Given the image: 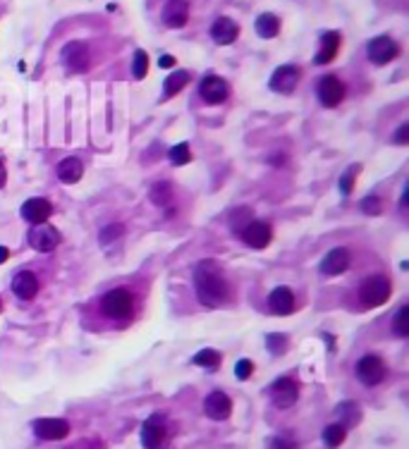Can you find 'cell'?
<instances>
[{"label": "cell", "instance_id": "cell-1", "mask_svg": "<svg viewBox=\"0 0 409 449\" xmlns=\"http://www.w3.org/2000/svg\"><path fill=\"white\" fill-rule=\"evenodd\" d=\"M194 289L196 299L206 306V309H218L222 301L227 299V282L222 278L220 268L216 260H201L194 270Z\"/></svg>", "mask_w": 409, "mask_h": 449}, {"label": "cell", "instance_id": "cell-2", "mask_svg": "<svg viewBox=\"0 0 409 449\" xmlns=\"http://www.w3.org/2000/svg\"><path fill=\"white\" fill-rule=\"evenodd\" d=\"M101 311L106 313L111 321H122V318H129V316H132V311H134V296H132V292L122 289V287H117V289H111L108 294H103Z\"/></svg>", "mask_w": 409, "mask_h": 449}, {"label": "cell", "instance_id": "cell-3", "mask_svg": "<svg viewBox=\"0 0 409 449\" xmlns=\"http://www.w3.org/2000/svg\"><path fill=\"white\" fill-rule=\"evenodd\" d=\"M390 292H392V285L386 275H371V278H366L364 282H361L359 299L366 309H376V306L386 304Z\"/></svg>", "mask_w": 409, "mask_h": 449}, {"label": "cell", "instance_id": "cell-4", "mask_svg": "<svg viewBox=\"0 0 409 449\" xmlns=\"http://www.w3.org/2000/svg\"><path fill=\"white\" fill-rule=\"evenodd\" d=\"M170 435V426H168V419H165V414H151L146 421H144L142 426V445L144 449H160L165 445V440H168Z\"/></svg>", "mask_w": 409, "mask_h": 449}, {"label": "cell", "instance_id": "cell-5", "mask_svg": "<svg viewBox=\"0 0 409 449\" xmlns=\"http://www.w3.org/2000/svg\"><path fill=\"white\" fill-rule=\"evenodd\" d=\"M354 373H356V378H359L361 385H366V388H376V385H381L383 380H386L388 368L378 354H364V356L356 361Z\"/></svg>", "mask_w": 409, "mask_h": 449}, {"label": "cell", "instance_id": "cell-6", "mask_svg": "<svg viewBox=\"0 0 409 449\" xmlns=\"http://www.w3.org/2000/svg\"><path fill=\"white\" fill-rule=\"evenodd\" d=\"M63 242L60 232L48 222H41V224H34L32 232H29V247L39 254H50L53 249H58V244Z\"/></svg>", "mask_w": 409, "mask_h": 449}, {"label": "cell", "instance_id": "cell-7", "mask_svg": "<svg viewBox=\"0 0 409 449\" xmlns=\"http://www.w3.org/2000/svg\"><path fill=\"white\" fill-rule=\"evenodd\" d=\"M366 53H369V60L374 65H388L390 60H395L400 55V46H397L395 39L390 36H376V39L369 41L366 46Z\"/></svg>", "mask_w": 409, "mask_h": 449}, {"label": "cell", "instance_id": "cell-8", "mask_svg": "<svg viewBox=\"0 0 409 449\" xmlns=\"http://www.w3.org/2000/svg\"><path fill=\"white\" fill-rule=\"evenodd\" d=\"M316 93H318V101L323 103L325 108H338L340 103L345 101V84L335 75H325V77H321L318 86H316Z\"/></svg>", "mask_w": 409, "mask_h": 449}, {"label": "cell", "instance_id": "cell-9", "mask_svg": "<svg viewBox=\"0 0 409 449\" xmlns=\"http://www.w3.org/2000/svg\"><path fill=\"white\" fill-rule=\"evenodd\" d=\"M271 399L278 409H289L294 401L299 399V385L294 378L285 375V378H278L276 383L271 385Z\"/></svg>", "mask_w": 409, "mask_h": 449}, {"label": "cell", "instance_id": "cell-10", "mask_svg": "<svg viewBox=\"0 0 409 449\" xmlns=\"http://www.w3.org/2000/svg\"><path fill=\"white\" fill-rule=\"evenodd\" d=\"M240 234H242V242L249 249H266L273 239V227L266 220H249Z\"/></svg>", "mask_w": 409, "mask_h": 449}, {"label": "cell", "instance_id": "cell-11", "mask_svg": "<svg viewBox=\"0 0 409 449\" xmlns=\"http://www.w3.org/2000/svg\"><path fill=\"white\" fill-rule=\"evenodd\" d=\"M199 93H201V98H204L206 103H211V106H218V103H222L227 96H230V84H227V82L218 75H209V77H204V79H201Z\"/></svg>", "mask_w": 409, "mask_h": 449}, {"label": "cell", "instance_id": "cell-12", "mask_svg": "<svg viewBox=\"0 0 409 449\" xmlns=\"http://www.w3.org/2000/svg\"><path fill=\"white\" fill-rule=\"evenodd\" d=\"M34 432L39 440H65L67 432H70V423L65 419H39L34 421Z\"/></svg>", "mask_w": 409, "mask_h": 449}, {"label": "cell", "instance_id": "cell-13", "mask_svg": "<svg viewBox=\"0 0 409 449\" xmlns=\"http://www.w3.org/2000/svg\"><path fill=\"white\" fill-rule=\"evenodd\" d=\"M299 77H302V70H299L297 65H283V67H278V70L273 72L271 88H273V91L285 93V96H287V93H292L294 88H297Z\"/></svg>", "mask_w": 409, "mask_h": 449}, {"label": "cell", "instance_id": "cell-14", "mask_svg": "<svg viewBox=\"0 0 409 449\" xmlns=\"http://www.w3.org/2000/svg\"><path fill=\"white\" fill-rule=\"evenodd\" d=\"M63 62L72 72H86L89 70V48L82 41H70L63 48Z\"/></svg>", "mask_w": 409, "mask_h": 449}, {"label": "cell", "instance_id": "cell-15", "mask_svg": "<svg viewBox=\"0 0 409 449\" xmlns=\"http://www.w3.org/2000/svg\"><path fill=\"white\" fill-rule=\"evenodd\" d=\"M204 414L209 416L211 421H225V419H230V414H232L230 397H227L225 392H220V390L211 392L209 397H206V401H204Z\"/></svg>", "mask_w": 409, "mask_h": 449}, {"label": "cell", "instance_id": "cell-16", "mask_svg": "<svg viewBox=\"0 0 409 449\" xmlns=\"http://www.w3.org/2000/svg\"><path fill=\"white\" fill-rule=\"evenodd\" d=\"M22 218L27 222H32V224H41V222H46L50 218V213H53V206H50V201L48 198H41V196H36V198H29V201H24L22 203Z\"/></svg>", "mask_w": 409, "mask_h": 449}, {"label": "cell", "instance_id": "cell-17", "mask_svg": "<svg viewBox=\"0 0 409 449\" xmlns=\"http://www.w3.org/2000/svg\"><path fill=\"white\" fill-rule=\"evenodd\" d=\"M189 19V3L187 0H165L163 5V22L170 29H182Z\"/></svg>", "mask_w": 409, "mask_h": 449}, {"label": "cell", "instance_id": "cell-18", "mask_svg": "<svg viewBox=\"0 0 409 449\" xmlns=\"http://www.w3.org/2000/svg\"><path fill=\"white\" fill-rule=\"evenodd\" d=\"M352 263V256L347 249H333L325 254V258L321 260V273L323 275H343Z\"/></svg>", "mask_w": 409, "mask_h": 449}, {"label": "cell", "instance_id": "cell-19", "mask_svg": "<svg viewBox=\"0 0 409 449\" xmlns=\"http://www.w3.org/2000/svg\"><path fill=\"white\" fill-rule=\"evenodd\" d=\"M268 311L276 316H289L294 311V294L289 287H276L268 294Z\"/></svg>", "mask_w": 409, "mask_h": 449}, {"label": "cell", "instance_id": "cell-20", "mask_svg": "<svg viewBox=\"0 0 409 449\" xmlns=\"http://www.w3.org/2000/svg\"><path fill=\"white\" fill-rule=\"evenodd\" d=\"M12 292L19 299L32 301L34 296L39 294V280H36V275L29 273V270H19L12 278Z\"/></svg>", "mask_w": 409, "mask_h": 449}, {"label": "cell", "instance_id": "cell-21", "mask_svg": "<svg viewBox=\"0 0 409 449\" xmlns=\"http://www.w3.org/2000/svg\"><path fill=\"white\" fill-rule=\"evenodd\" d=\"M338 48H340L338 31H323L318 41V53H316L314 62L316 65H328V62H333V57L338 55Z\"/></svg>", "mask_w": 409, "mask_h": 449}, {"label": "cell", "instance_id": "cell-22", "mask_svg": "<svg viewBox=\"0 0 409 449\" xmlns=\"http://www.w3.org/2000/svg\"><path fill=\"white\" fill-rule=\"evenodd\" d=\"M237 36H240V27L230 17H218L211 24V39L218 46H230L232 41H237Z\"/></svg>", "mask_w": 409, "mask_h": 449}, {"label": "cell", "instance_id": "cell-23", "mask_svg": "<svg viewBox=\"0 0 409 449\" xmlns=\"http://www.w3.org/2000/svg\"><path fill=\"white\" fill-rule=\"evenodd\" d=\"M84 175V165L79 158H65L58 163V180L63 184H77Z\"/></svg>", "mask_w": 409, "mask_h": 449}, {"label": "cell", "instance_id": "cell-24", "mask_svg": "<svg viewBox=\"0 0 409 449\" xmlns=\"http://www.w3.org/2000/svg\"><path fill=\"white\" fill-rule=\"evenodd\" d=\"M256 34L261 36V39H276L278 31H280V19L276 17L273 12H263L256 17Z\"/></svg>", "mask_w": 409, "mask_h": 449}, {"label": "cell", "instance_id": "cell-25", "mask_svg": "<svg viewBox=\"0 0 409 449\" xmlns=\"http://www.w3.org/2000/svg\"><path fill=\"white\" fill-rule=\"evenodd\" d=\"M189 79H191V75L187 70H175V72H170L168 75V79L163 82V88H165V98H173L175 93H180L184 86L189 84Z\"/></svg>", "mask_w": 409, "mask_h": 449}, {"label": "cell", "instance_id": "cell-26", "mask_svg": "<svg viewBox=\"0 0 409 449\" xmlns=\"http://www.w3.org/2000/svg\"><path fill=\"white\" fill-rule=\"evenodd\" d=\"M335 414H338V423L345 428L356 426L361 419V409H359V404H354V401H343V404L335 409Z\"/></svg>", "mask_w": 409, "mask_h": 449}, {"label": "cell", "instance_id": "cell-27", "mask_svg": "<svg viewBox=\"0 0 409 449\" xmlns=\"http://www.w3.org/2000/svg\"><path fill=\"white\" fill-rule=\"evenodd\" d=\"M347 437V428L340 426V423H330V426L323 428V445L328 449H335L345 442Z\"/></svg>", "mask_w": 409, "mask_h": 449}, {"label": "cell", "instance_id": "cell-28", "mask_svg": "<svg viewBox=\"0 0 409 449\" xmlns=\"http://www.w3.org/2000/svg\"><path fill=\"white\" fill-rule=\"evenodd\" d=\"M149 196L156 206H170L173 203V187H170V182H156Z\"/></svg>", "mask_w": 409, "mask_h": 449}, {"label": "cell", "instance_id": "cell-29", "mask_svg": "<svg viewBox=\"0 0 409 449\" xmlns=\"http://www.w3.org/2000/svg\"><path fill=\"white\" fill-rule=\"evenodd\" d=\"M222 361L220 352H216V349H201L199 354L194 356V363L201 365V368H218Z\"/></svg>", "mask_w": 409, "mask_h": 449}, {"label": "cell", "instance_id": "cell-30", "mask_svg": "<svg viewBox=\"0 0 409 449\" xmlns=\"http://www.w3.org/2000/svg\"><path fill=\"white\" fill-rule=\"evenodd\" d=\"M392 332L400 339L409 337V306H400V311L395 313V321H392Z\"/></svg>", "mask_w": 409, "mask_h": 449}, {"label": "cell", "instance_id": "cell-31", "mask_svg": "<svg viewBox=\"0 0 409 449\" xmlns=\"http://www.w3.org/2000/svg\"><path fill=\"white\" fill-rule=\"evenodd\" d=\"M149 72V55L146 50H137L134 53V60H132V77L134 79H144Z\"/></svg>", "mask_w": 409, "mask_h": 449}, {"label": "cell", "instance_id": "cell-32", "mask_svg": "<svg viewBox=\"0 0 409 449\" xmlns=\"http://www.w3.org/2000/svg\"><path fill=\"white\" fill-rule=\"evenodd\" d=\"M168 158H170V163L173 165H187L189 160H191V151H189V146L187 144H178V146H173L170 149V153H168Z\"/></svg>", "mask_w": 409, "mask_h": 449}, {"label": "cell", "instance_id": "cell-33", "mask_svg": "<svg viewBox=\"0 0 409 449\" xmlns=\"http://www.w3.org/2000/svg\"><path fill=\"white\" fill-rule=\"evenodd\" d=\"M125 234V227L122 222H108L106 227L101 229V244H113Z\"/></svg>", "mask_w": 409, "mask_h": 449}, {"label": "cell", "instance_id": "cell-34", "mask_svg": "<svg viewBox=\"0 0 409 449\" xmlns=\"http://www.w3.org/2000/svg\"><path fill=\"white\" fill-rule=\"evenodd\" d=\"M268 449H297V440L289 435L287 430L285 432H278L268 440Z\"/></svg>", "mask_w": 409, "mask_h": 449}, {"label": "cell", "instance_id": "cell-35", "mask_svg": "<svg viewBox=\"0 0 409 449\" xmlns=\"http://www.w3.org/2000/svg\"><path fill=\"white\" fill-rule=\"evenodd\" d=\"M287 344H289L287 335H280V332H278V335H268V337H266L268 352L276 354V356H280V354L287 352Z\"/></svg>", "mask_w": 409, "mask_h": 449}, {"label": "cell", "instance_id": "cell-36", "mask_svg": "<svg viewBox=\"0 0 409 449\" xmlns=\"http://www.w3.org/2000/svg\"><path fill=\"white\" fill-rule=\"evenodd\" d=\"M381 211H383V201L376 194L366 196L364 201H361V213H366V216H378Z\"/></svg>", "mask_w": 409, "mask_h": 449}, {"label": "cell", "instance_id": "cell-37", "mask_svg": "<svg viewBox=\"0 0 409 449\" xmlns=\"http://www.w3.org/2000/svg\"><path fill=\"white\" fill-rule=\"evenodd\" d=\"M254 373V363L249 361V359H240L235 365V375H237V380H249V375Z\"/></svg>", "mask_w": 409, "mask_h": 449}, {"label": "cell", "instance_id": "cell-38", "mask_svg": "<svg viewBox=\"0 0 409 449\" xmlns=\"http://www.w3.org/2000/svg\"><path fill=\"white\" fill-rule=\"evenodd\" d=\"M352 187H354V172L352 170H347L345 175H343V180H340V191L347 196L352 191Z\"/></svg>", "mask_w": 409, "mask_h": 449}, {"label": "cell", "instance_id": "cell-39", "mask_svg": "<svg viewBox=\"0 0 409 449\" xmlns=\"http://www.w3.org/2000/svg\"><path fill=\"white\" fill-rule=\"evenodd\" d=\"M392 141H395V144H400V146L407 144V141H409V124L407 122H402L400 127H397V132H395V137H392Z\"/></svg>", "mask_w": 409, "mask_h": 449}, {"label": "cell", "instance_id": "cell-40", "mask_svg": "<svg viewBox=\"0 0 409 449\" xmlns=\"http://www.w3.org/2000/svg\"><path fill=\"white\" fill-rule=\"evenodd\" d=\"M158 65L163 67V70H170V67H175V57L173 55H160Z\"/></svg>", "mask_w": 409, "mask_h": 449}, {"label": "cell", "instance_id": "cell-41", "mask_svg": "<svg viewBox=\"0 0 409 449\" xmlns=\"http://www.w3.org/2000/svg\"><path fill=\"white\" fill-rule=\"evenodd\" d=\"M5 180H8V170H5V165H3V160H0V189H3V184H5Z\"/></svg>", "mask_w": 409, "mask_h": 449}, {"label": "cell", "instance_id": "cell-42", "mask_svg": "<svg viewBox=\"0 0 409 449\" xmlns=\"http://www.w3.org/2000/svg\"><path fill=\"white\" fill-rule=\"evenodd\" d=\"M8 256H10L8 247H0V263H5V260H8Z\"/></svg>", "mask_w": 409, "mask_h": 449}, {"label": "cell", "instance_id": "cell-43", "mask_svg": "<svg viewBox=\"0 0 409 449\" xmlns=\"http://www.w3.org/2000/svg\"><path fill=\"white\" fill-rule=\"evenodd\" d=\"M0 311H3V299H0Z\"/></svg>", "mask_w": 409, "mask_h": 449}]
</instances>
